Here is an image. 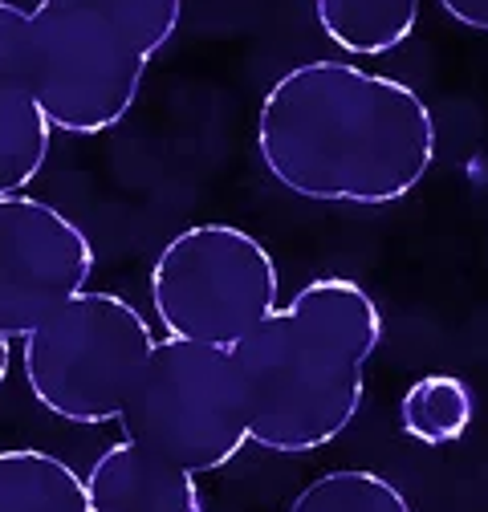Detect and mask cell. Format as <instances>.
Masks as SVG:
<instances>
[{
  "label": "cell",
  "mask_w": 488,
  "mask_h": 512,
  "mask_svg": "<svg viewBox=\"0 0 488 512\" xmlns=\"http://www.w3.org/2000/svg\"><path fill=\"white\" fill-rule=\"evenodd\" d=\"M0 512H90L86 480L49 452H0Z\"/></svg>",
  "instance_id": "obj_9"
},
{
  "label": "cell",
  "mask_w": 488,
  "mask_h": 512,
  "mask_svg": "<svg viewBox=\"0 0 488 512\" xmlns=\"http://www.w3.org/2000/svg\"><path fill=\"white\" fill-rule=\"evenodd\" d=\"M94 273V244L66 212L33 196H0V330L25 338L78 297Z\"/></svg>",
  "instance_id": "obj_7"
},
{
  "label": "cell",
  "mask_w": 488,
  "mask_h": 512,
  "mask_svg": "<svg viewBox=\"0 0 488 512\" xmlns=\"http://www.w3.org/2000/svg\"><path fill=\"white\" fill-rule=\"evenodd\" d=\"M90 512H204L196 476L118 439L86 472Z\"/></svg>",
  "instance_id": "obj_8"
},
{
  "label": "cell",
  "mask_w": 488,
  "mask_h": 512,
  "mask_svg": "<svg viewBox=\"0 0 488 512\" xmlns=\"http://www.w3.org/2000/svg\"><path fill=\"white\" fill-rule=\"evenodd\" d=\"M114 423L127 443L192 476L232 464L249 443V403L232 354L155 338Z\"/></svg>",
  "instance_id": "obj_3"
},
{
  "label": "cell",
  "mask_w": 488,
  "mask_h": 512,
  "mask_svg": "<svg viewBox=\"0 0 488 512\" xmlns=\"http://www.w3.org/2000/svg\"><path fill=\"white\" fill-rule=\"evenodd\" d=\"M379 342L383 313L358 281L318 277L297 289L228 350L249 403V443L277 456L334 443L362 407Z\"/></svg>",
  "instance_id": "obj_2"
},
{
  "label": "cell",
  "mask_w": 488,
  "mask_h": 512,
  "mask_svg": "<svg viewBox=\"0 0 488 512\" xmlns=\"http://www.w3.org/2000/svg\"><path fill=\"white\" fill-rule=\"evenodd\" d=\"M289 512H415L411 500L379 472L334 468L310 480L289 504Z\"/></svg>",
  "instance_id": "obj_13"
},
{
  "label": "cell",
  "mask_w": 488,
  "mask_h": 512,
  "mask_svg": "<svg viewBox=\"0 0 488 512\" xmlns=\"http://www.w3.org/2000/svg\"><path fill=\"white\" fill-rule=\"evenodd\" d=\"M273 252L236 224H192L163 244L151 269V309L167 338L232 350L277 309Z\"/></svg>",
  "instance_id": "obj_5"
},
{
  "label": "cell",
  "mask_w": 488,
  "mask_h": 512,
  "mask_svg": "<svg viewBox=\"0 0 488 512\" xmlns=\"http://www.w3.org/2000/svg\"><path fill=\"white\" fill-rule=\"evenodd\" d=\"M476 415V399L468 391V382L456 374H423L415 378L403 403H399V427L403 435L427 443V447H440L452 443L468 431Z\"/></svg>",
  "instance_id": "obj_12"
},
{
  "label": "cell",
  "mask_w": 488,
  "mask_h": 512,
  "mask_svg": "<svg viewBox=\"0 0 488 512\" xmlns=\"http://www.w3.org/2000/svg\"><path fill=\"white\" fill-rule=\"evenodd\" d=\"M322 33L354 57L399 49L419 21V0H314Z\"/></svg>",
  "instance_id": "obj_10"
},
{
  "label": "cell",
  "mask_w": 488,
  "mask_h": 512,
  "mask_svg": "<svg viewBox=\"0 0 488 512\" xmlns=\"http://www.w3.org/2000/svg\"><path fill=\"white\" fill-rule=\"evenodd\" d=\"M265 171L301 200L383 208L407 200L436 159L427 102L354 61H301L257 114Z\"/></svg>",
  "instance_id": "obj_1"
},
{
  "label": "cell",
  "mask_w": 488,
  "mask_h": 512,
  "mask_svg": "<svg viewBox=\"0 0 488 512\" xmlns=\"http://www.w3.org/2000/svg\"><path fill=\"white\" fill-rule=\"evenodd\" d=\"M440 9L456 25L476 29V33H488V0H440Z\"/></svg>",
  "instance_id": "obj_16"
},
{
  "label": "cell",
  "mask_w": 488,
  "mask_h": 512,
  "mask_svg": "<svg viewBox=\"0 0 488 512\" xmlns=\"http://www.w3.org/2000/svg\"><path fill=\"white\" fill-rule=\"evenodd\" d=\"M9 346H13V338H9L5 330H0V387H5V378H9V362H13Z\"/></svg>",
  "instance_id": "obj_17"
},
{
  "label": "cell",
  "mask_w": 488,
  "mask_h": 512,
  "mask_svg": "<svg viewBox=\"0 0 488 512\" xmlns=\"http://www.w3.org/2000/svg\"><path fill=\"white\" fill-rule=\"evenodd\" d=\"M25 49H29V13L0 0V86H25Z\"/></svg>",
  "instance_id": "obj_15"
},
{
  "label": "cell",
  "mask_w": 488,
  "mask_h": 512,
  "mask_svg": "<svg viewBox=\"0 0 488 512\" xmlns=\"http://www.w3.org/2000/svg\"><path fill=\"white\" fill-rule=\"evenodd\" d=\"M147 53L94 13L33 9L25 49V90L53 131L106 135L131 114Z\"/></svg>",
  "instance_id": "obj_6"
},
{
  "label": "cell",
  "mask_w": 488,
  "mask_h": 512,
  "mask_svg": "<svg viewBox=\"0 0 488 512\" xmlns=\"http://www.w3.org/2000/svg\"><path fill=\"white\" fill-rule=\"evenodd\" d=\"M53 126L25 86H0V196H21L49 159Z\"/></svg>",
  "instance_id": "obj_11"
},
{
  "label": "cell",
  "mask_w": 488,
  "mask_h": 512,
  "mask_svg": "<svg viewBox=\"0 0 488 512\" xmlns=\"http://www.w3.org/2000/svg\"><path fill=\"white\" fill-rule=\"evenodd\" d=\"M37 9H66L94 13L110 29H118L139 53L155 57L179 29L183 0H37Z\"/></svg>",
  "instance_id": "obj_14"
},
{
  "label": "cell",
  "mask_w": 488,
  "mask_h": 512,
  "mask_svg": "<svg viewBox=\"0 0 488 512\" xmlns=\"http://www.w3.org/2000/svg\"><path fill=\"white\" fill-rule=\"evenodd\" d=\"M155 346L147 317L118 293L82 289L21 338L33 399L66 423H114Z\"/></svg>",
  "instance_id": "obj_4"
}]
</instances>
